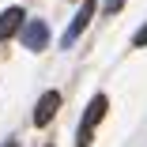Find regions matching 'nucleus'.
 Here are the masks:
<instances>
[{
  "mask_svg": "<svg viewBox=\"0 0 147 147\" xmlns=\"http://www.w3.org/2000/svg\"><path fill=\"white\" fill-rule=\"evenodd\" d=\"M106 109H109V102H106V94H98V98H91V106H87V113H83V121H79V147H91V132H94V125L106 117Z\"/></svg>",
  "mask_w": 147,
  "mask_h": 147,
  "instance_id": "nucleus-1",
  "label": "nucleus"
},
{
  "mask_svg": "<svg viewBox=\"0 0 147 147\" xmlns=\"http://www.w3.org/2000/svg\"><path fill=\"white\" fill-rule=\"evenodd\" d=\"M98 11V0H83V4H79V11H76V19H72V26H68V30H64V38H61V45L68 49L83 30H87V23H91V15Z\"/></svg>",
  "mask_w": 147,
  "mask_h": 147,
  "instance_id": "nucleus-2",
  "label": "nucleus"
},
{
  "mask_svg": "<svg viewBox=\"0 0 147 147\" xmlns=\"http://www.w3.org/2000/svg\"><path fill=\"white\" fill-rule=\"evenodd\" d=\"M19 38H23V45H26V49L42 53V49L49 45V26H45L42 19H30V23H26L23 30H19Z\"/></svg>",
  "mask_w": 147,
  "mask_h": 147,
  "instance_id": "nucleus-3",
  "label": "nucleus"
},
{
  "mask_svg": "<svg viewBox=\"0 0 147 147\" xmlns=\"http://www.w3.org/2000/svg\"><path fill=\"white\" fill-rule=\"evenodd\" d=\"M57 109H61V94H57V91H45L38 98V106H34V125H49L53 117H57Z\"/></svg>",
  "mask_w": 147,
  "mask_h": 147,
  "instance_id": "nucleus-4",
  "label": "nucleus"
},
{
  "mask_svg": "<svg viewBox=\"0 0 147 147\" xmlns=\"http://www.w3.org/2000/svg\"><path fill=\"white\" fill-rule=\"evenodd\" d=\"M23 8H8V11H0V42H8L11 34H19L23 30Z\"/></svg>",
  "mask_w": 147,
  "mask_h": 147,
  "instance_id": "nucleus-5",
  "label": "nucleus"
},
{
  "mask_svg": "<svg viewBox=\"0 0 147 147\" xmlns=\"http://www.w3.org/2000/svg\"><path fill=\"white\" fill-rule=\"evenodd\" d=\"M132 45H140V49L147 45V23H143V26H140V30H136V38H132Z\"/></svg>",
  "mask_w": 147,
  "mask_h": 147,
  "instance_id": "nucleus-6",
  "label": "nucleus"
},
{
  "mask_svg": "<svg viewBox=\"0 0 147 147\" xmlns=\"http://www.w3.org/2000/svg\"><path fill=\"white\" fill-rule=\"evenodd\" d=\"M121 4H125V0H106V11L113 15V11H121Z\"/></svg>",
  "mask_w": 147,
  "mask_h": 147,
  "instance_id": "nucleus-7",
  "label": "nucleus"
},
{
  "mask_svg": "<svg viewBox=\"0 0 147 147\" xmlns=\"http://www.w3.org/2000/svg\"><path fill=\"white\" fill-rule=\"evenodd\" d=\"M8 147H15V143H8Z\"/></svg>",
  "mask_w": 147,
  "mask_h": 147,
  "instance_id": "nucleus-8",
  "label": "nucleus"
}]
</instances>
